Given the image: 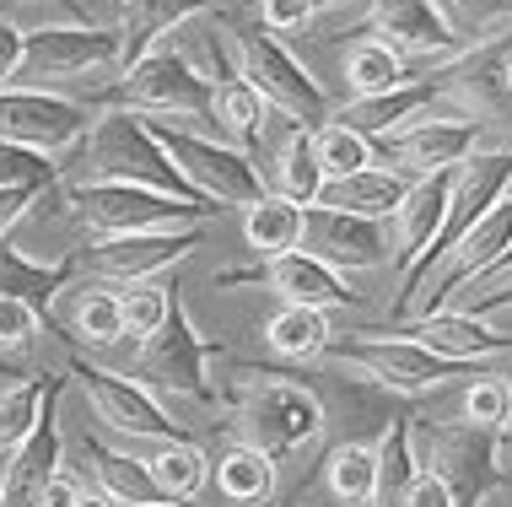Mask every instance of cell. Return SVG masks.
<instances>
[{
  "instance_id": "31",
  "label": "cell",
  "mask_w": 512,
  "mask_h": 507,
  "mask_svg": "<svg viewBox=\"0 0 512 507\" xmlns=\"http://www.w3.org/2000/svg\"><path fill=\"white\" fill-rule=\"evenodd\" d=\"M221 497H227L232 507H259L275 497V459L259 454V448H243L232 443L227 454H221V464H211Z\"/></svg>"
},
{
  "instance_id": "2",
  "label": "cell",
  "mask_w": 512,
  "mask_h": 507,
  "mask_svg": "<svg viewBox=\"0 0 512 507\" xmlns=\"http://www.w3.org/2000/svg\"><path fill=\"white\" fill-rule=\"evenodd\" d=\"M71 168H60V184H141V189H162L178 200H200L184 184V173L168 162V152L157 146V135L146 130L141 114L130 108H103L92 114L87 135L71 146ZM211 205V200H200Z\"/></svg>"
},
{
  "instance_id": "50",
  "label": "cell",
  "mask_w": 512,
  "mask_h": 507,
  "mask_svg": "<svg viewBox=\"0 0 512 507\" xmlns=\"http://www.w3.org/2000/svg\"><path fill=\"white\" fill-rule=\"evenodd\" d=\"M502 81H507V92H512V54H507V65H502Z\"/></svg>"
},
{
  "instance_id": "35",
  "label": "cell",
  "mask_w": 512,
  "mask_h": 507,
  "mask_svg": "<svg viewBox=\"0 0 512 507\" xmlns=\"http://www.w3.org/2000/svg\"><path fill=\"white\" fill-rule=\"evenodd\" d=\"M71 324H76V335L87 340V346H119V340H124L119 292H114V286H81Z\"/></svg>"
},
{
  "instance_id": "36",
  "label": "cell",
  "mask_w": 512,
  "mask_h": 507,
  "mask_svg": "<svg viewBox=\"0 0 512 507\" xmlns=\"http://www.w3.org/2000/svg\"><path fill=\"white\" fill-rule=\"evenodd\" d=\"M313 157H318V168H324V178L362 173V168H372V162H378V152H372L367 135L345 130V125H335V119L313 130Z\"/></svg>"
},
{
  "instance_id": "16",
  "label": "cell",
  "mask_w": 512,
  "mask_h": 507,
  "mask_svg": "<svg viewBox=\"0 0 512 507\" xmlns=\"http://www.w3.org/2000/svg\"><path fill=\"white\" fill-rule=\"evenodd\" d=\"M302 249L345 276V270L389 265L394 243H389V232H383V222H372V216L335 211V205H308V211H302Z\"/></svg>"
},
{
  "instance_id": "19",
  "label": "cell",
  "mask_w": 512,
  "mask_h": 507,
  "mask_svg": "<svg viewBox=\"0 0 512 507\" xmlns=\"http://www.w3.org/2000/svg\"><path fill=\"white\" fill-rule=\"evenodd\" d=\"M399 335L421 340L426 351L448 356V362H496V356H512V335L491 330L480 313H464V308H437V313H421V319H405Z\"/></svg>"
},
{
  "instance_id": "30",
  "label": "cell",
  "mask_w": 512,
  "mask_h": 507,
  "mask_svg": "<svg viewBox=\"0 0 512 507\" xmlns=\"http://www.w3.org/2000/svg\"><path fill=\"white\" fill-rule=\"evenodd\" d=\"M146 470L157 491L168 502H195L205 486H211V459H205L200 443H184V437H173V443H157L146 454Z\"/></svg>"
},
{
  "instance_id": "10",
  "label": "cell",
  "mask_w": 512,
  "mask_h": 507,
  "mask_svg": "<svg viewBox=\"0 0 512 507\" xmlns=\"http://www.w3.org/2000/svg\"><path fill=\"white\" fill-rule=\"evenodd\" d=\"M124 71L119 65V33L92 22H65V27H33L22 54V87L54 92L60 81H92V92H103L108 81Z\"/></svg>"
},
{
  "instance_id": "40",
  "label": "cell",
  "mask_w": 512,
  "mask_h": 507,
  "mask_svg": "<svg viewBox=\"0 0 512 507\" xmlns=\"http://www.w3.org/2000/svg\"><path fill=\"white\" fill-rule=\"evenodd\" d=\"M0 189H33V195H54L60 189V162L33 152V146L0 141Z\"/></svg>"
},
{
  "instance_id": "8",
  "label": "cell",
  "mask_w": 512,
  "mask_h": 507,
  "mask_svg": "<svg viewBox=\"0 0 512 507\" xmlns=\"http://www.w3.org/2000/svg\"><path fill=\"white\" fill-rule=\"evenodd\" d=\"M60 205L92 238H124V232H151V227H189V222L211 216V205L162 195V189H141V184H60Z\"/></svg>"
},
{
  "instance_id": "11",
  "label": "cell",
  "mask_w": 512,
  "mask_h": 507,
  "mask_svg": "<svg viewBox=\"0 0 512 507\" xmlns=\"http://www.w3.org/2000/svg\"><path fill=\"white\" fill-rule=\"evenodd\" d=\"M512 54V17L486 27L469 49H459L448 65L432 76L437 103L459 119H475L480 130L486 125H512V92L502 81V65Z\"/></svg>"
},
{
  "instance_id": "14",
  "label": "cell",
  "mask_w": 512,
  "mask_h": 507,
  "mask_svg": "<svg viewBox=\"0 0 512 507\" xmlns=\"http://www.w3.org/2000/svg\"><path fill=\"white\" fill-rule=\"evenodd\" d=\"M76 383L87 389L92 410L108 432L130 437V443H173L178 427L168 416V405L157 400V389L130 373H114V367H92V362H71Z\"/></svg>"
},
{
  "instance_id": "28",
  "label": "cell",
  "mask_w": 512,
  "mask_h": 507,
  "mask_svg": "<svg viewBox=\"0 0 512 507\" xmlns=\"http://www.w3.org/2000/svg\"><path fill=\"white\" fill-rule=\"evenodd\" d=\"M60 400V383L49 373L17 378L6 394H0V454H17L27 437L38 432V421L49 416V405Z\"/></svg>"
},
{
  "instance_id": "42",
  "label": "cell",
  "mask_w": 512,
  "mask_h": 507,
  "mask_svg": "<svg viewBox=\"0 0 512 507\" xmlns=\"http://www.w3.org/2000/svg\"><path fill=\"white\" fill-rule=\"evenodd\" d=\"M432 6L448 17V27L464 38V44H475L486 27H496V22L512 17V0H432Z\"/></svg>"
},
{
  "instance_id": "51",
  "label": "cell",
  "mask_w": 512,
  "mask_h": 507,
  "mask_svg": "<svg viewBox=\"0 0 512 507\" xmlns=\"http://www.w3.org/2000/svg\"><path fill=\"white\" fill-rule=\"evenodd\" d=\"M146 507H195V502H146Z\"/></svg>"
},
{
  "instance_id": "12",
  "label": "cell",
  "mask_w": 512,
  "mask_h": 507,
  "mask_svg": "<svg viewBox=\"0 0 512 507\" xmlns=\"http://www.w3.org/2000/svg\"><path fill=\"white\" fill-rule=\"evenodd\" d=\"M211 356H216V346L195 330V319L173 303L168 324H162L157 335L141 340V383L173 394V400L211 405L216 400V389H211Z\"/></svg>"
},
{
  "instance_id": "23",
  "label": "cell",
  "mask_w": 512,
  "mask_h": 507,
  "mask_svg": "<svg viewBox=\"0 0 512 507\" xmlns=\"http://www.w3.org/2000/svg\"><path fill=\"white\" fill-rule=\"evenodd\" d=\"M227 0H124L119 6V65H135L146 49H157L168 33H178L184 22L221 11Z\"/></svg>"
},
{
  "instance_id": "1",
  "label": "cell",
  "mask_w": 512,
  "mask_h": 507,
  "mask_svg": "<svg viewBox=\"0 0 512 507\" xmlns=\"http://www.w3.org/2000/svg\"><path fill=\"white\" fill-rule=\"evenodd\" d=\"M232 405V437L243 448H259L270 459H292L324 437V405L313 383L275 367H232V383H221Z\"/></svg>"
},
{
  "instance_id": "45",
  "label": "cell",
  "mask_w": 512,
  "mask_h": 507,
  "mask_svg": "<svg viewBox=\"0 0 512 507\" xmlns=\"http://www.w3.org/2000/svg\"><path fill=\"white\" fill-rule=\"evenodd\" d=\"M399 507H453V491L442 486L432 470H415L410 486L399 491Z\"/></svg>"
},
{
  "instance_id": "52",
  "label": "cell",
  "mask_w": 512,
  "mask_h": 507,
  "mask_svg": "<svg viewBox=\"0 0 512 507\" xmlns=\"http://www.w3.org/2000/svg\"><path fill=\"white\" fill-rule=\"evenodd\" d=\"M6 367H11V362H6V356H0V373H6Z\"/></svg>"
},
{
  "instance_id": "3",
  "label": "cell",
  "mask_w": 512,
  "mask_h": 507,
  "mask_svg": "<svg viewBox=\"0 0 512 507\" xmlns=\"http://www.w3.org/2000/svg\"><path fill=\"white\" fill-rule=\"evenodd\" d=\"M324 362L356 367V373L383 383L399 400H426V394H442L448 383H469L475 373H486L480 362H448V356L426 351L421 340H410L399 330H351L324 351Z\"/></svg>"
},
{
  "instance_id": "22",
  "label": "cell",
  "mask_w": 512,
  "mask_h": 507,
  "mask_svg": "<svg viewBox=\"0 0 512 507\" xmlns=\"http://www.w3.org/2000/svg\"><path fill=\"white\" fill-rule=\"evenodd\" d=\"M432 108H437V87H432V76H426V81H399V87L372 92V98H351L329 119L345 130H356V135H367V141L378 146V141H389V135H399L405 125H415L421 114H432Z\"/></svg>"
},
{
  "instance_id": "6",
  "label": "cell",
  "mask_w": 512,
  "mask_h": 507,
  "mask_svg": "<svg viewBox=\"0 0 512 507\" xmlns=\"http://www.w3.org/2000/svg\"><path fill=\"white\" fill-rule=\"evenodd\" d=\"M146 130L157 135V146L168 152V162L184 173V184L195 189L200 200L248 211L259 195H270L265 173L254 168V157L238 152L232 141H221V135H205L200 125H178V119H146Z\"/></svg>"
},
{
  "instance_id": "7",
  "label": "cell",
  "mask_w": 512,
  "mask_h": 507,
  "mask_svg": "<svg viewBox=\"0 0 512 507\" xmlns=\"http://www.w3.org/2000/svg\"><path fill=\"white\" fill-rule=\"evenodd\" d=\"M98 98L108 108H130V114H146V119H189V125H211L216 87L173 44H157V49H146L135 65H124Z\"/></svg>"
},
{
  "instance_id": "49",
  "label": "cell",
  "mask_w": 512,
  "mask_h": 507,
  "mask_svg": "<svg viewBox=\"0 0 512 507\" xmlns=\"http://www.w3.org/2000/svg\"><path fill=\"white\" fill-rule=\"evenodd\" d=\"M329 6H351V0H313V11H329Z\"/></svg>"
},
{
  "instance_id": "37",
  "label": "cell",
  "mask_w": 512,
  "mask_h": 507,
  "mask_svg": "<svg viewBox=\"0 0 512 507\" xmlns=\"http://www.w3.org/2000/svg\"><path fill=\"white\" fill-rule=\"evenodd\" d=\"M345 81H351V98H372V92H389L405 81V60L378 44V38H367V44L351 49V60H345Z\"/></svg>"
},
{
  "instance_id": "32",
  "label": "cell",
  "mask_w": 512,
  "mask_h": 507,
  "mask_svg": "<svg viewBox=\"0 0 512 507\" xmlns=\"http://www.w3.org/2000/svg\"><path fill=\"white\" fill-rule=\"evenodd\" d=\"M265 340H270L275 356H292V362H318V356L335 346V330H329V313L286 303V308L265 324Z\"/></svg>"
},
{
  "instance_id": "48",
  "label": "cell",
  "mask_w": 512,
  "mask_h": 507,
  "mask_svg": "<svg viewBox=\"0 0 512 507\" xmlns=\"http://www.w3.org/2000/svg\"><path fill=\"white\" fill-rule=\"evenodd\" d=\"M76 507H119V502H114V497H103V491H92V486H81Z\"/></svg>"
},
{
  "instance_id": "29",
  "label": "cell",
  "mask_w": 512,
  "mask_h": 507,
  "mask_svg": "<svg viewBox=\"0 0 512 507\" xmlns=\"http://www.w3.org/2000/svg\"><path fill=\"white\" fill-rule=\"evenodd\" d=\"M302 211H308V205L275 195V189H270V195H259L254 205H248V216H243L248 249H254L259 259H275V254L302 249Z\"/></svg>"
},
{
  "instance_id": "24",
  "label": "cell",
  "mask_w": 512,
  "mask_h": 507,
  "mask_svg": "<svg viewBox=\"0 0 512 507\" xmlns=\"http://www.w3.org/2000/svg\"><path fill=\"white\" fill-rule=\"evenodd\" d=\"M410 189V173L399 168H362V173H345V178H329L318 205H335V211H356V216H372V222H389L399 211V200H405Z\"/></svg>"
},
{
  "instance_id": "26",
  "label": "cell",
  "mask_w": 512,
  "mask_h": 507,
  "mask_svg": "<svg viewBox=\"0 0 512 507\" xmlns=\"http://www.w3.org/2000/svg\"><path fill=\"white\" fill-rule=\"evenodd\" d=\"M81 454H87L92 475H98V491L103 497H114L119 507H146V502H168L157 491V481H151L146 459L141 454H119V448H108L103 437H81Z\"/></svg>"
},
{
  "instance_id": "55",
  "label": "cell",
  "mask_w": 512,
  "mask_h": 507,
  "mask_svg": "<svg viewBox=\"0 0 512 507\" xmlns=\"http://www.w3.org/2000/svg\"><path fill=\"white\" fill-rule=\"evenodd\" d=\"M507 443H512V432H507Z\"/></svg>"
},
{
  "instance_id": "33",
  "label": "cell",
  "mask_w": 512,
  "mask_h": 507,
  "mask_svg": "<svg viewBox=\"0 0 512 507\" xmlns=\"http://www.w3.org/2000/svg\"><path fill=\"white\" fill-rule=\"evenodd\" d=\"M265 98H259L254 87L238 76V81H221L216 87V103H211V125H221V135H227L238 152H248V146L265 135Z\"/></svg>"
},
{
  "instance_id": "9",
  "label": "cell",
  "mask_w": 512,
  "mask_h": 507,
  "mask_svg": "<svg viewBox=\"0 0 512 507\" xmlns=\"http://www.w3.org/2000/svg\"><path fill=\"white\" fill-rule=\"evenodd\" d=\"M507 184H512V146H502V152H475L469 162H459V178H453V195H448V211H442V227L432 232L426 254L410 265V276H399V313H410L415 292L437 276V265L453 254V243H459L464 232L491 211L496 195H502Z\"/></svg>"
},
{
  "instance_id": "21",
  "label": "cell",
  "mask_w": 512,
  "mask_h": 507,
  "mask_svg": "<svg viewBox=\"0 0 512 507\" xmlns=\"http://www.w3.org/2000/svg\"><path fill=\"white\" fill-rule=\"evenodd\" d=\"M453 178H459V168H437V173L410 178L405 200H399V211H394V259H399V276H410V265L426 254L432 232L442 227V211H448V195H453Z\"/></svg>"
},
{
  "instance_id": "27",
  "label": "cell",
  "mask_w": 512,
  "mask_h": 507,
  "mask_svg": "<svg viewBox=\"0 0 512 507\" xmlns=\"http://www.w3.org/2000/svg\"><path fill=\"white\" fill-rule=\"evenodd\" d=\"M324 486L340 507H372L378 502V443H329Z\"/></svg>"
},
{
  "instance_id": "4",
  "label": "cell",
  "mask_w": 512,
  "mask_h": 507,
  "mask_svg": "<svg viewBox=\"0 0 512 507\" xmlns=\"http://www.w3.org/2000/svg\"><path fill=\"white\" fill-rule=\"evenodd\" d=\"M232 54H238V76L265 98L270 114H281L297 130H318L329 125V98L313 81V71L297 60L265 22H232Z\"/></svg>"
},
{
  "instance_id": "5",
  "label": "cell",
  "mask_w": 512,
  "mask_h": 507,
  "mask_svg": "<svg viewBox=\"0 0 512 507\" xmlns=\"http://www.w3.org/2000/svg\"><path fill=\"white\" fill-rule=\"evenodd\" d=\"M410 454L415 470H432L453 491V507H480L486 491L502 481V432L475 421H426L410 416Z\"/></svg>"
},
{
  "instance_id": "54",
  "label": "cell",
  "mask_w": 512,
  "mask_h": 507,
  "mask_svg": "<svg viewBox=\"0 0 512 507\" xmlns=\"http://www.w3.org/2000/svg\"><path fill=\"white\" fill-rule=\"evenodd\" d=\"M502 313H507V319H512V308H502Z\"/></svg>"
},
{
  "instance_id": "46",
  "label": "cell",
  "mask_w": 512,
  "mask_h": 507,
  "mask_svg": "<svg viewBox=\"0 0 512 507\" xmlns=\"http://www.w3.org/2000/svg\"><path fill=\"white\" fill-rule=\"evenodd\" d=\"M38 200H44V195H33V189H0V238H6V232L17 227Z\"/></svg>"
},
{
  "instance_id": "44",
  "label": "cell",
  "mask_w": 512,
  "mask_h": 507,
  "mask_svg": "<svg viewBox=\"0 0 512 507\" xmlns=\"http://www.w3.org/2000/svg\"><path fill=\"white\" fill-rule=\"evenodd\" d=\"M22 54H27V27L0 11V87L22 76Z\"/></svg>"
},
{
  "instance_id": "18",
  "label": "cell",
  "mask_w": 512,
  "mask_h": 507,
  "mask_svg": "<svg viewBox=\"0 0 512 507\" xmlns=\"http://www.w3.org/2000/svg\"><path fill=\"white\" fill-rule=\"evenodd\" d=\"M367 33L378 38V44H389L399 60L448 65L459 49H469L432 0H372L367 6Z\"/></svg>"
},
{
  "instance_id": "13",
  "label": "cell",
  "mask_w": 512,
  "mask_h": 507,
  "mask_svg": "<svg viewBox=\"0 0 512 507\" xmlns=\"http://www.w3.org/2000/svg\"><path fill=\"white\" fill-rule=\"evenodd\" d=\"M92 108L81 98H60V92H38V87H0V141L11 146H33L60 162L71 146L87 135Z\"/></svg>"
},
{
  "instance_id": "39",
  "label": "cell",
  "mask_w": 512,
  "mask_h": 507,
  "mask_svg": "<svg viewBox=\"0 0 512 507\" xmlns=\"http://www.w3.org/2000/svg\"><path fill=\"white\" fill-rule=\"evenodd\" d=\"M464 421L475 427H491V432H507L512 421V378L507 373H475L464 383Z\"/></svg>"
},
{
  "instance_id": "17",
  "label": "cell",
  "mask_w": 512,
  "mask_h": 507,
  "mask_svg": "<svg viewBox=\"0 0 512 507\" xmlns=\"http://www.w3.org/2000/svg\"><path fill=\"white\" fill-rule=\"evenodd\" d=\"M372 152L389 157V168L421 178V173L459 168V162L475 157L480 152V125H475V119H459V114H442L437 119V108H432V114H421L415 125H405L399 135L378 141Z\"/></svg>"
},
{
  "instance_id": "15",
  "label": "cell",
  "mask_w": 512,
  "mask_h": 507,
  "mask_svg": "<svg viewBox=\"0 0 512 507\" xmlns=\"http://www.w3.org/2000/svg\"><path fill=\"white\" fill-rule=\"evenodd\" d=\"M205 238V222H189V227H151V232H124V238H92L87 249V265L108 281H157L162 270L184 265L189 254L200 249Z\"/></svg>"
},
{
  "instance_id": "38",
  "label": "cell",
  "mask_w": 512,
  "mask_h": 507,
  "mask_svg": "<svg viewBox=\"0 0 512 507\" xmlns=\"http://www.w3.org/2000/svg\"><path fill=\"white\" fill-rule=\"evenodd\" d=\"M119 313H124V335L146 340V335H157L162 324H168L173 292L162 281H130V286H119Z\"/></svg>"
},
{
  "instance_id": "56",
  "label": "cell",
  "mask_w": 512,
  "mask_h": 507,
  "mask_svg": "<svg viewBox=\"0 0 512 507\" xmlns=\"http://www.w3.org/2000/svg\"><path fill=\"white\" fill-rule=\"evenodd\" d=\"M0 11H6V6H0Z\"/></svg>"
},
{
  "instance_id": "20",
  "label": "cell",
  "mask_w": 512,
  "mask_h": 507,
  "mask_svg": "<svg viewBox=\"0 0 512 507\" xmlns=\"http://www.w3.org/2000/svg\"><path fill=\"white\" fill-rule=\"evenodd\" d=\"M259 286H270L275 297L297 308H318V313H340L356 303L351 281L340 270H329L324 259H313L308 249H292V254H275V259H259Z\"/></svg>"
},
{
  "instance_id": "53",
  "label": "cell",
  "mask_w": 512,
  "mask_h": 507,
  "mask_svg": "<svg viewBox=\"0 0 512 507\" xmlns=\"http://www.w3.org/2000/svg\"><path fill=\"white\" fill-rule=\"evenodd\" d=\"M502 265H512V254H507V259H502Z\"/></svg>"
},
{
  "instance_id": "25",
  "label": "cell",
  "mask_w": 512,
  "mask_h": 507,
  "mask_svg": "<svg viewBox=\"0 0 512 507\" xmlns=\"http://www.w3.org/2000/svg\"><path fill=\"white\" fill-rule=\"evenodd\" d=\"M76 281V259H54V265H38V259H27L17 243L0 238V297H22V303H33L38 313L49 319L54 297L71 292Z\"/></svg>"
},
{
  "instance_id": "43",
  "label": "cell",
  "mask_w": 512,
  "mask_h": 507,
  "mask_svg": "<svg viewBox=\"0 0 512 507\" xmlns=\"http://www.w3.org/2000/svg\"><path fill=\"white\" fill-rule=\"evenodd\" d=\"M318 17L313 0H259V22L270 27V33H297V27H308Z\"/></svg>"
},
{
  "instance_id": "41",
  "label": "cell",
  "mask_w": 512,
  "mask_h": 507,
  "mask_svg": "<svg viewBox=\"0 0 512 507\" xmlns=\"http://www.w3.org/2000/svg\"><path fill=\"white\" fill-rule=\"evenodd\" d=\"M44 324L49 319L33 303H22V297H0V356H6V362L27 356L38 346V335H44Z\"/></svg>"
},
{
  "instance_id": "34",
  "label": "cell",
  "mask_w": 512,
  "mask_h": 507,
  "mask_svg": "<svg viewBox=\"0 0 512 507\" xmlns=\"http://www.w3.org/2000/svg\"><path fill=\"white\" fill-rule=\"evenodd\" d=\"M324 168L313 157V130H286L281 141V157H275V195L297 200V205H318L324 195Z\"/></svg>"
},
{
  "instance_id": "47",
  "label": "cell",
  "mask_w": 512,
  "mask_h": 507,
  "mask_svg": "<svg viewBox=\"0 0 512 507\" xmlns=\"http://www.w3.org/2000/svg\"><path fill=\"white\" fill-rule=\"evenodd\" d=\"M0 6H6V0H0ZM17 6H60L65 17H71V22H87V17H81V11L71 6V0H17Z\"/></svg>"
}]
</instances>
